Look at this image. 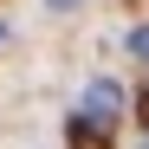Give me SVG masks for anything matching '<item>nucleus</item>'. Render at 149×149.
Here are the masks:
<instances>
[{"instance_id": "obj_3", "label": "nucleus", "mask_w": 149, "mask_h": 149, "mask_svg": "<svg viewBox=\"0 0 149 149\" xmlns=\"http://www.w3.org/2000/svg\"><path fill=\"white\" fill-rule=\"evenodd\" d=\"M130 58H149V26H136V33H130Z\"/></svg>"}, {"instance_id": "obj_4", "label": "nucleus", "mask_w": 149, "mask_h": 149, "mask_svg": "<svg viewBox=\"0 0 149 149\" xmlns=\"http://www.w3.org/2000/svg\"><path fill=\"white\" fill-rule=\"evenodd\" d=\"M45 7H58V13H65V7H84V0H45Z\"/></svg>"}, {"instance_id": "obj_1", "label": "nucleus", "mask_w": 149, "mask_h": 149, "mask_svg": "<svg viewBox=\"0 0 149 149\" xmlns=\"http://www.w3.org/2000/svg\"><path fill=\"white\" fill-rule=\"evenodd\" d=\"M78 117H84V123H97V130H117V117H123V84H117V78H91V84H84Z\"/></svg>"}, {"instance_id": "obj_2", "label": "nucleus", "mask_w": 149, "mask_h": 149, "mask_svg": "<svg viewBox=\"0 0 149 149\" xmlns=\"http://www.w3.org/2000/svg\"><path fill=\"white\" fill-rule=\"evenodd\" d=\"M104 136H110V130H97V123L71 117V149H104Z\"/></svg>"}, {"instance_id": "obj_5", "label": "nucleus", "mask_w": 149, "mask_h": 149, "mask_svg": "<svg viewBox=\"0 0 149 149\" xmlns=\"http://www.w3.org/2000/svg\"><path fill=\"white\" fill-rule=\"evenodd\" d=\"M0 39H7V26H0Z\"/></svg>"}]
</instances>
